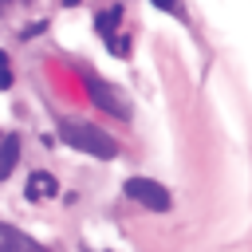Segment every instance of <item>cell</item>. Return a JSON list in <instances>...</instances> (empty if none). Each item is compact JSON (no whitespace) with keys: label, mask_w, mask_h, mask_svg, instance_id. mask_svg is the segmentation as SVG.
<instances>
[{"label":"cell","mask_w":252,"mask_h":252,"mask_svg":"<svg viewBox=\"0 0 252 252\" xmlns=\"http://www.w3.org/2000/svg\"><path fill=\"white\" fill-rule=\"evenodd\" d=\"M59 138H63L67 146H75V150L91 154V158H102V161L118 158V142H114L110 134H102L98 126H91V122H79V118H59Z\"/></svg>","instance_id":"obj_1"},{"label":"cell","mask_w":252,"mask_h":252,"mask_svg":"<svg viewBox=\"0 0 252 252\" xmlns=\"http://www.w3.org/2000/svg\"><path fill=\"white\" fill-rule=\"evenodd\" d=\"M122 193H126L130 201H138V205H146V209H154V213H165V209L173 205V197H169V189H165L161 181H154V177H126V185H122Z\"/></svg>","instance_id":"obj_2"},{"label":"cell","mask_w":252,"mask_h":252,"mask_svg":"<svg viewBox=\"0 0 252 252\" xmlns=\"http://www.w3.org/2000/svg\"><path fill=\"white\" fill-rule=\"evenodd\" d=\"M83 83H87V94H91L94 106H102V110L114 114V118H130V102H126L110 83H102V79H83Z\"/></svg>","instance_id":"obj_3"},{"label":"cell","mask_w":252,"mask_h":252,"mask_svg":"<svg viewBox=\"0 0 252 252\" xmlns=\"http://www.w3.org/2000/svg\"><path fill=\"white\" fill-rule=\"evenodd\" d=\"M0 252H47L39 240H32V236H24L16 224H4L0 220Z\"/></svg>","instance_id":"obj_4"},{"label":"cell","mask_w":252,"mask_h":252,"mask_svg":"<svg viewBox=\"0 0 252 252\" xmlns=\"http://www.w3.org/2000/svg\"><path fill=\"white\" fill-rule=\"evenodd\" d=\"M122 16H126V4H110V8L94 12V32H98L102 39H110L114 32H122V28H118V24H122Z\"/></svg>","instance_id":"obj_5"},{"label":"cell","mask_w":252,"mask_h":252,"mask_svg":"<svg viewBox=\"0 0 252 252\" xmlns=\"http://www.w3.org/2000/svg\"><path fill=\"white\" fill-rule=\"evenodd\" d=\"M24 193H28V201H43V197H55L59 193V181L51 173H32L28 185H24Z\"/></svg>","instance_id":"obj_6"},{"label":"cell","mask_w":252,"mask_h":252,"mask_svg":"<svg viewBox=\"0 0 252 252\" xmlns=\"http://www.w3.org/2000/svg\"><path fill=\"white\" fill-rule=\"evenodd\" d=\"M16 161H20V134H4V142H0V181L16 169Z\"/></svg>","instance_id":"obj_7"},{"label":"cell","mask_w":252,"mask_h":252,"mask_svg":"<svg viewBox=\"0 0 252 252\" xmlns=\"http://www.w3.org/2000/svg\"><path fill=\"white\" fill-rule=\"evenodd\" d=\"M106 51L118 55V59H126V55H130V35H126V32H114V35L106 39Z\"/></svg>","instance_id":"obj_8"},{"label":"cell","mask_w":252,"mask_h":252,"mask_svg":"<svg viewBox=\"0 0 252 252\" xmlns=\"http://www.w3.org/2000/svg\"><path fill=\"white\" fill-rule=\"evenodd\" d=\"M158 12H165V16H177L181 20V0H150Z\"/></svg>","instance_id":"obj_9"},{"label":"cell","mask_w":252,"mask_h":252,"mask_svg":"<svg viewBox=\"0 0 252 252\" xmlns=\"http://www.w3.org/2000/svg\"><path fill=\"white\" fill-rule=\"evenodd\" d=\"M0 87H12V67H8V51H0Z\"/></svg>","instance_id":"obj_10"},{"label":"cell","mask_w":252,"mask_h":252,"mask_svg":"<svg viewBox=\"0 0 252 252\" xmlns=\"http://www.w3.org/2000/svg\"><path fill=\"white\" fill-rule=\"evenodd\" d=\"M4 4H12V0H0V8H4Z\"/></svg>","instance_id":"obj_11"}]
</instances>
